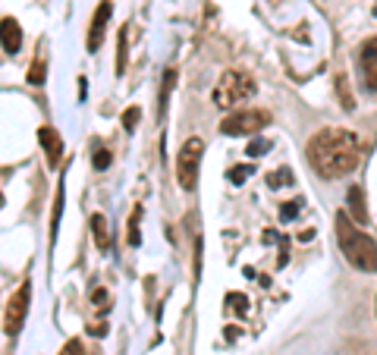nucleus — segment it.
Masks as SVG:
<instances>
[{
    "label": "nucleus",
    "instance_id": "nucleus-2",
    "mask_svg": "<svg viewBox=\"0 0 377 355\" xmlns=\"http://www.w3.org/2000/svg\"><path fill=\"white\" fill-rule=\"evenodd\" d=\"M333 227H336L340 252L346 255L349 264H352L355 271H365V274H377V242H374V239L355 227V220L346 214V211L336 214Z\"/></svg>",
    "mask_w": 377,
    "mask_h": 355
},
{
    "label": "nucleus",
    "instance_id": "nucleus-18",
    "mask_svg": "<svg viewBox=\"0 0 377 355\" xmlns=\"http://www.w3.org/2000/svg\"><path fill=\"white\" fill-rule=\"evenodd\" d=\"M302 205H305L302 198H296V201H283V205H280V220H293V217H299Z\"/></svg>",
    "mask_w": 377,
    "mask_h": 355
},
{
    "label": "nucleus",
    "instance_id": "nucleus-13",
    "mask_svg": "<svg viewBox=\"0 0 377 355\" xmlns=\"http://www.w3.org/2000/svg\"><path fill=\"white\" fill-rule=\"evenodd\" d=\"M173 85H176V69H167L163 73V82H161V107H157V113L163 117V111H167V98H170V91H173Z\"/></svg>",
    "mask_w": 377,
    "mask_h": 355
},
{
    "label": "nucleus",
    "instance_id": "nucleus-6",
    "mask_svg": "<svg viewBox=\"0 0 377 355\" xmlns=\"http://www.w3.org/2000/svg\"><path fill=\"white\" fill-rule=\"evenodd\" d=\"M29 299H32V283L23 280V286L7 299V311H3V330H7V336L19 333V327L25 321V311H29Z\"/></svg>",
    "mask_w": 377,
    "mask_h": 355
},
{
    "label": "nucleus",
    "instance_id": "nucleus-19",
    "mask_svg": "<svg viewBox=\"0 0 377 355\" xmlns=\"http://www.w3.org/2000/svg\"><path fill=\"white\" fill-rule=\"evenodd\" d=\"M139 220H141V207H135L133 211V217H129V245H139L141 242V236H139Z\"/></svg>",
    "mask_w": 377,
    "mask_h": 355
},
{
    "label": "nucleus",
    "instance_id": "nucleus-3",
    "mask_svg": "<svg viewBox=\"0 0 377 355\" xmlns=\"http://www.w3.org/2000/svg\"><path fill=\"white\" fill-rule=\"evenodd\" d=\"M255 91H258V85H255V79H251L249 73H239V69H227V73L217 79L214 85V107H223V111H229V107H236V104H245L249 98H255Z\"/></svg>",
    "mask_w": 377,
    "mask_h": 355
},
{
    "label": "nucleus",
    "instance_id": "nucleus-22",
    "mask_svg": "<svg viewBox=\"0 0 377 355\" xmlns=\"http://www.w3.org/2000/svg\"><path fill=\"white\" fill-rule=\"evenodd\" d=\"M251 173H255V167H251V163H245V167H233V170H229V183L242 185L245 176H251Z\"/></svg>",
    "mask_w": 377,
    "mask_h": 355
},
{
    "label": "nucleus",
    "instance_id": "nucleus-1",
    "mask_svg": "<svg viewBox=\"0 0 377 355\" xmlns=\"http://www.w3.org/2000/svg\"><path fill=\"white\" fill-rule=\"evenodd\" d=\"M305 154H308L311 170L318 173L321 179H340L358 167V161H362V141H358L355 133H349V129L324 126L321 133L311 135Z\"/></svg>",
    "mask_w": 377,
    "mask_h": 355
},
{
    "label": "nucleus",
    "instance_id": "nucleus-4",
    "mask_svg": "<svg viewBox=\"0 0 377 355\" xmlns=\"http://www.w3.org/2000/svg\"><path fill=\"white\" fill-rule=\"evenodd\" d=\"M201 154H205V141L201 139H189L183 141V148L176 154V179L185 192H192L198 185V167H201Z\"/></svg>",
    "mask_w": 377,
    "mask_h": 355
},
{
    "label": "nucleus",
    "instance_id": "nucleus-12",
    "mask_svg": "<svg viewBox=\"0 0 377 355\" xmlns=\"http://www.w3.org/2000/svg\"><path fill=\"white\" fill-rule=\"evenodd\" d=\"M91 236H95L98 249H107L111 236H107V217L104 214H91Z\"/></svg>",
    "mask_w": 377,
    "mask_h": 355
},
{
    "label": "nucleus",
    "instance_id": "nucleus-10",
    "mask_svg": "<svg viewBox=\"0 0 377 355\" xmlns=\"http://www.w3.org/2000/svg\"><path fill=\"white\" fill-rule=\"evenodd\" d=\"M3 54H19V47H23V29H19V23H16L13 16H3Z\"/></svg>",
    "mask_w": 377,
    "mask_h": 355
},
{
    "label": "nucleus",
    "instance_id": "nucleus-26",
    "mask_svg": "<svg viewBox=\"0 0 377 355\" xmlns=\"http://www.w3.org/2000/svg\"><path fill=\"white\" fill-rule=\"evenodd\" d=\"M91 299H95V305L101 311H107V289H95V293H91Z\"/></svg>",
    "mask_w": 377,
    "mask_h": 355
},
{
    "label": "nucleus",
    "instance_id": "nucleus-20",
    "mask_svg": "<svg viewBox=\"0 0 377 355\" xmlns=\"http://www.w3.org/2000/svg\"><path fill=\"white\" fill-rule=\"evenodd\" d=\"M111 161H113L111 151H107V148H98L95 157H91V167H95V170H107V167H111Z\"/></svg>",
    "mask_w": 377,
    "mask_h": 355
},
{
    "label": "nucleus",
    "instance_id": "nucleus-16",
    "mask_svg": "<svg viewBox=\"0 0 377 355\" xmlns=\"http://www.w3.org/2000/svg\"><path fill=\"white\" fill-rule=\"evenodd\" d=\"M289 183H293V170H289V167H280V170H274L267 176V185H271V189H280V185H289Z\"/></svg>",
    "mask_w": 377,
    "mask_h": 355
},
{
    "label": "nucleus",
    "instance_id": "nucleus-25",
    "mask_svg": "<svg viewBox=\"0 0 377 355\" xmlns=\"http://www.w3.org/2000/svg\"><path fill=\"white\" fill-rule=\"evenodd\" d=\"M135 119H139V111H135V107H129V111L123 113V126H126V133H133V129H135Z\"/></svg>",
    "mask_w": 377,
    "mask_h": 355
},
{
    "label": "nucleus",
    "instance_id": "nucleus-8",
    "mask_svg": "<svg viewBox=\"0 0 377 355\" xmlns=\"http://www.w3.org/2000/svg\"><path fill=\"white\" fill-rule=\"evenodd\" d=\"M111 0H101V7L95 10L91 16V25H89V51H98L104 41V32H107V19H111Z\"/></svg>",
    "mask_w": 377,
    "mask_h": 355
},
{
    "label": "nucleus",
    "instance_id": "nucleus-21",
    "mask_svg": "<svg viewBox=\"0 0 377 355\" xmlns=\"http://www.w3.org/2000/svg\"><path fill=\"white\" fill-rule=\"evenodd\" d=\"M267 151H271V141H267V139H251V145L245 148V154H249V157H261V154H267Z\"/></svg>",
    "mask_w": 377,
    "mask_h": 355
},
{
    "label": "nucleus",
    "instance_id": "nucleus-15",
    "mask_svg": "<svg viewBox=\"0 0 377 355\" xmlns=\"http://www.w3.org/2000/svg\"><path fill=\"white\" fill-rule=\"evenodd\" d=\"M126 38H129V25H123L119 29V35H117V73L123 76V69H126Z\"/></svg>",
    "mask_w": 377,
    "mask_h": 355
},
{
    "label": "nucleus",
    "instance_id": "nucleus-7",
    "mask_svg": "<svg viewBox=\"0 0 377 355\" xmlns=\"http://www.w3.org/2000/svg\"><path fill=\"white\" fill-rule=\"evenodd\" d=\"M358 73L368 91H377V38H368L358 47Z\"/></svg>",
    "mask_w": 377,
    "mask_h": 355
},
{
    "label": "nucleus",
    "instance_id": "nucleus-24",
    "mask_svg": "<svg viewBox=\"0 0 377 355\" xmlns=\"http://www.w3.org/2000/svg\"><path fill=\"white\" fill-rule=\"evenodd\" d=\"M60 355H85V346H82V340H69L67 346L60 349Z\"/></svg>",
    "mask_w": 377,
    "mask_h": 355
},
{
    "label": "nucleus",
    "instance_id": "nucleus-14",
    "mask_svg": "<svg viewBox=\"0 0 377 355\" xmlns=\"http://www.w3.org/2000/svg\"><path fill=\"white\" fill-rule=\"evenodd\" d=\"M336 95H340V101H343V107H346L349 113L355 111V98H352V91H349V76H336Z\"/></svg>",
    "mask_w": 377,
    "mask_h": 355
},
{
    "label": "nucleus",
    "instance_id": "nucleus-17",
    "mask_svg": "<svg viewBox=\"0 0 377 355\" xmlns=\"http://www.w3.org/2000/svg\"><path fill=\"white\" fill-rule=\"evenodd\" d=\"M45 73H47L45 60H35L29 67V85H45Z\"/></svg>",
    "mask_w": 377,
    "mask_h": 355
},
{
    "label": "nucleus",
    "instance_id": "nucleus-5",
    "mask_svg": "<svg viewBox=\"0 0 377 355\" xmlns=\"http://www.w3.org/2000/svg\"><path fill=\"white\" fill-rule=\"evenodd\" d=\"M267 123H271V113L258 111V107H249V111H236V113H229V117H223L220 133L223 135H258Z\"/></svg>",
    "mask_w": 377,
    "mask_h": 355
},
{
    "label": "nucleus",
    "instance_id": "nucleus-23",
    "mask_svg": "<svg viewBox=\"0 0 377 355\" xmlns=\"http://www.w3.org/2000/svg\"><path fill=\"white\" fill-rule=\"evenodd\" d=\"M227 305H229V311H245L249 299H245V296H236V293H229V296H227Z\"/></svg>",
    "mask_w": 377,
    "mask_h": 355
},
{
    "label": "nucleus",
    "instance_id": "nucleus-11",
    "mask_svg": "<svg viewBox=\"0 0 377 355\" xmlns=\"http://www.w3.org/2000/svg\"><path fill=\"white\" fill-rule=\"evenodd\" d=\"M349 217L355 223H368V211H365V192L362 185H352L349 189Z\"/></svg>",
    "mask_w": 377,
    "mask_h": 355
},
{
    "label": "nucleus",
    "instance_id": "nucleus-9",
    "mask_svg": "<svg viewBox=\"0 0 377 355\" xmlns=\"http://www.w3.org/2000/svg\"><path fill=\"white\" fill-rule=\"evenodd\" d=\"M38 141H41V148H45V154H47V163L60 167V161H63V139L57 135V129L41 126L38 129Z\"/></svg>",
    "mask_w": 377,
    "mask_h": 355
}]
</instances>
